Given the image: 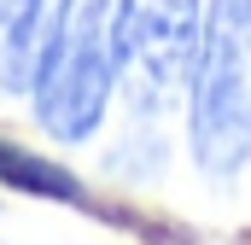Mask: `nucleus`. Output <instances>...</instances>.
Instances as JSON below:
<instances>
[{
    "label": "nucleus",
    "mask_w": 251,
    "mask_h": 245,
    "mask_svg": "<svg viewBox=\"0 0 251 245\" xmlns=\"http://www.w3.org/2000/svg\"><path fill=\"white\" fill-rule=\"evenodd\" d=\"M199 35H204V0H123L117 88L134 111H164L187 94Z\"/></svg>",
    "instance_id": "7ed1b4c3"
},
{
    "label": "nucleus",
    "mask_w": 251,
    "mask_h": 245,
    "mask_svg": "<svg viewBox=\"0 0 251 245\" xmlns=\"http://www.w3.org/2000/svg\"><path fill=\"white\" fill-rule=\"evenodd\" d=\"M117 12L123 0H64L59 35L35 76V122L53 140H94L117 94Z\"/></svg>",
    "instance_id": "f03ea898"
},
{
    "label": "nucleus",
    "mask_w": 251,
    "mask_h": 245,
    "mask_svg": "<svg viewBox=\"0 0 251 245\" xmlns=\"http://www.w3.org/2000/svg\"><path fill=\"white\" fill-rule=\"evenodd\" d=\"M64 0H0V88L6 94H29L41 59L59 35Z\"/></svg>",
    "instance_id": "20e7f679"
},
{
    "label": "nucleus",
    "mask_w": 251,
    "mask_h": 245,
    "mask_svg": "<svg viewBox=\"0 0 251 245\" xmlns=\"http://www.w3.org/2000/svg\"><path fill=\"white\" fill-rule=\"evenodd\" d=\"M0 181L35 187V193H53V198H76V181H70L64 170L41 164V158H29V152H12L6 140H0Z\"/></svg>",
    "instance_id": "39448f33"
},
{
    "label": "nucleus",
    "mask_w": 251,
    "mask_h": 245,
    "mask_svg": "<svg viewBox=\"0 0 251 245\" xmlns=\"http://www.w3.org/2000/svg\"><path fill=\"white\" fill-rule=\"evenodd\" d=\"M193 158L210 181L240 175L251 158V0H210L199 59L187 76Z\"/></svg>",
    "instance_id": "f257e3e1"
}]
</instances>
